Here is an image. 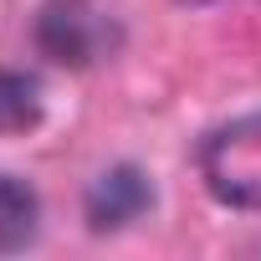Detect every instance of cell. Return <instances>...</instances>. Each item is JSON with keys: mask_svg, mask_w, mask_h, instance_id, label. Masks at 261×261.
<instances>
[{"mask_svg": "<svg viewBox=\"0 0 261 261\" xmlns=\"http://www.w3.org/2000/svg\"><path fill=\"white\" fill-rule=\"evenodd\" d=\"M154 205V185L139 164H113L92 179L87 190V225L92 230H118L128 220H139Z\"/></svg>", "mask_w": 261, "mask_h": 261, "instance_id": "3", "label": "cell"}, {"mask_svg": "<svg viewBox=\"0 0 261 261\" xmlns=\"http://www.w3.org/2000/svg\"><path fill=\"white\" fill-rule=\"evenodd\" d=\"M200 169L220 205L261 210V113H246L215 128L200 149Z\"/></svg>", "mask_w": 261, "mask_h": 261, "instance_id": "2", "label": "cell"}, {"mask_svg": "<svg viewBox=\"0 0 261 261\" xmlns=\"http://www.w3.org/2000/svg\"><path fill=\"white\" fill-rule=\"evenodd\" d=\"M36 46L57 67H97L123 46V26L97 0H46L36 11Z\"/></svg>", "mask_w": 261, "mask_h": 261, "instance_id": "1", "label": "cell"}, {"mask_svg": "<svg viewBox=\"0 0 261 261\" xmlns=\"http://www.w3.org/2000/svg\"><path fill=\"white\" fill-rule=\"evenodd\" d=\"M41 230V200L26 179L0 174V251H26Z\"/></svg>", "mask_w": 261, "mask_h": 261, "instance_id": "4", "label": "cell"}, {"mask_svg": "<svg viewBox=\"0 0 261 261\" xmlns=\"http://www.w3.org/2000/svg\"><path fill=\"white\" fill-rule=\"evenodd\" d=\"M41 113H46V102H41L36 77L0 67V134H31Z\"/></svg>", "mask_w": 261, "mask_h": 261, "instance_id": "5", "label": "cell"}]
</instances>
